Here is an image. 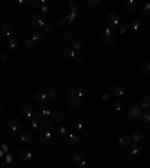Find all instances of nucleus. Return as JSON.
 Returning <instances> with one entry per match:
<instances>
[{
  "label": "nucleus",
  "mask_w": 150,
  "mask_h": 168,
  "mask_svg": "<svg viewBox=\"0 0 150 168\" xmlns=\"http://www.w3.org/2000/svg\"><path fill=\"white\" fill-rule=\"evenodd\" d=\"M68 134H69V128H68L65 123H60L59 126L56 128V135H57V137H65Z\"/></svg>",
  "instance_id": "nucleus-13"
},
{
  "label": "nucleus",
  "mask_w": 150,
  "mask_h": 168,
  "mask_svg": "<svg viewBox=\"0 0 150 168\" xmlns=\"http://www.w3.org/2000/svg\"><path fill=\"white\" fill-rule=\"evenodd\" d=\"M65 93H66L68 96H71V98L77 96V87H75V84H68L66 87H65Z\"/></svg>",
  "instance_id": "nucleus-20"
},
{
  "label": "nucleus",
  "mask_w": 150,
  "mask_h": 168,
  "mask_svg": "<svg viewBox=\"0 0 150 168\" xmlns=\"http://www.w3.org/2000/svg\"><path fill=\"white\" fill-rule=\"evenodd\" d=\"M62 38L65 39V41H72V35H71L68 30H65L63 33H62Z\"/></svg>",
  "instance_id": "nucleus-38"
},
{
  "label": "nucleus",
  "mask_w": 150,
  "mask_h": 168,
  "mask_svg": "<svg viewBox=\"0 0 150 168\" xmlns=\"http://www.w3.org/2000/svg\"><path fill=\"white\" fill-rule=\"evenodd\" d=\"M81 48H82L81 36H75V38H72V50L78 51V50H81Z\"/></svg>",
  "instance_id": "nucleus-22"
},
{
  "label": "nucleus",
  "mask_w": 150,
  "mask_h": 168,
  "mask_svg": "<svg viewBox=\"0 0 150 168\" xmlns=\"http://www.w3.org/2000/svg\"><path fill=\"white\" fill-rule=\"evenodd\" d=\"M44 29H45V35H52V33H54V30H56L54 24H51V23H45Z\"/></svg>",
  "instance_id": "nucleus-30"
},
{
  "label": "nucleus",
  "mask_w": 150,
  "mask_h": 168,
  "mask_svg": "<svg viewBox=\"0 0 150 168\" xmlns=\"http://www.w3.org/2000/svg\"><path fill=\"white\" fill-rule=\"evenodd\" d=\"M51 119L54 120V122H57V123H65L66 116H65L63 111H60V110H54V111L51 113Z\"/></svg>",
  "instance_id": "nucleus-9"
},
{
  "label": "nucleus",
  "mask_w": 150,
  "mask_h": 168,
  "mask_svg": "<svg viewBox=\"0 0 150 168\" xmlns=\"http://www.w3.org/2000/svg\"><path fill=\"white\" fill-rule=\"evenodd\" d=\"M131 138L134 140V143H142L144 138H146V135H144V132H141V131H135Z\"/></svg>",
  "instance_id": "nucleus-18"
},
{
  "label": "nucleus",
  "mask_w": 150,
  "mask_h": 168,
  "mask_svg": "<svg viewBox=\"0 0 150 168\" xmlns=\"http://www.w3.org/2000/svg\"><path fill=\"white\" fill-rule=\"evenodd\" d=\"M72 129L75 132H80L81 129H84V123H82L81 119H75L74 122H72Z\"/></svg>",
  "instance_id": "nucleus-23"
},
{
  "label": "nucleus",
  "mask_w": 150,
  "mask_h": 168,
  "mask_svg": "<svg viewBox=\"0 0 150 168\" xmlns=\"http://www.w3.org/2000/svg\"><path fill=\"white\" fill-rule=\"evenodd\" d=\"M30 24L35 27V30H38L39 27H44L45 21H44L42 14H41V12H35V14H32V17H30Z\"/></svg>",
  "instance_id": "nucleus-1"
},
{
  "label": "nucleus",
  "mask_w": 150,
  "mask_h": 168,
  "mask_svg": "<svg viewBox=\"0 0 150 168\" xmlns=\"http://www.w3.org/2000/svg\"><path fill=\"white\" fill-rule=\"evenodd\" d=\"M51 12V8L48 6V5H44L42 8H41V14H50Z\"/></svg>",
  "instance_id": "nucleus-39"
},
{
  "label": "nucleus",
  "mask_w": 150,
  "mask_h": 168,
  "mask_svg": "<svg viewBox=\"0 0 150 168\" xmlns=\"http://www.w3.org/2000/svg\"><path fill=\"white\" fill-rule=\"evenodd\" d=\"M8 59H9V56H8L6 53H3V54H2V57H0V60L3 62V63H8V62H9Z\"/></svg>",
  "instance_id": "nucleus-44"
},
{
  "label": "nucleus",
  "mask_w": 150,
  "mask_h": 168,
  "mask_svg": "<svg viewBox=\"0 0 150 168\" xmlns=\"http://www.w3.org/2000/svg\"><path fill=\"white\" fill-rule=\"evenodd\" d=\"M102 33H104V35H112V33H111V29H105Z\"/></svg>",
  "instance_id": "nucleus-48"
},
{
  "label": "nucleus",
  "mask_w": 150,
  "mask_h": 168,
  "mask_svg": "<svg viewBox=\"0 0 150 168\" xmlns=\"http://www.w3.org/2000/svg\"><path fill=\"white\" fill-rule=\"evenodd\" d=\"M33 155H35V156H39V155H41V150H33Z\"/></svg>",
  "instance_id": "nucleus-49"
},
{
  "label": "nucleus",
  "mask_w": 150,
  "mask_h": 168,
  "mask_svg": "<svg viewBox=\"0 0 150 168\" xmlns=\"http://www.w3.org/2000/svg\"><path fill=\"white\" fill-rule=\"evenodd\" d=\"M30 126H32V129L35 131V132H44L45 129V123L41 119H33L30 122Z\"/></svg>",
  "instance_id": "nucleus-7"
},
{
  "label": "nucleus",
  "mask_w": 150,
  "mask_h": 168,
  "mask_svg": "<svg viewBox=\"0 0 150 168\" xmlns=\"http://www.w3.org/2000/svg\"><path fill=\"white\" fill-rule=\"evenodd\" d=\"M87 5L89 6H98L99 5V0H87Z\"/></svg>",
  "instance_id": "nucleus-43"
},
{
  "label": "nucleus",
  "mask_w": 150,
  "mask_h": 168,
  "mask_svg": "<svg viewBox=\"0 0 150 168\" xmlns=\"http://www.w3.org/2000/svg\"><path fill=\"white\" fill-rule=\"evenodd\" d=\"M32 156H33V153L29 152L27 149H20V150H18V158L22 161H30Z\"/></svg>",
  "instance_id": "nucleus-15"
},
{
  "label": "nucleus",
  "mask_w": 150,
  "mask_h": 168,
  "mask_svg": "<svg viewBox=\"0 0 150 168\" xmlns=\"http://www.w3.org/2000/svg\"><path fill=\"white\" fill-rule=\"evenodd\" d=\"M63 54L66 56L68 59H75V51L72 50V48H63Z\"/></svg>",
  "instance_id": "nucleus-33"
},
{
  "label": "nucleus",
  "mask_w": 150,
  "mask_h": 168,
  "mask_svg": "<svg viewBox=\"0 0 150 168\" xmlns=\"http://www.w3.org/2000/svg\"><path fill=\"white\" fill-rule=\"evenodd\" d=\"M33 101L36 104H41V105H47L48 101H50V96H48V93H45V92H38V93H35Z\"/></svg>",
  "instance_id": "nucleus-3"
},
{
  "label": "nucleus",
  "mask_w": 150,
  "mask_h": 168,
  "mask_svg": "<svg viewBox=\"0 0 150 168\" xmlns=\"http://www.w3.org/2000/svg\"><path fill=\"white\" fill-rule=\"evenodd\" d=\"M128 116H129V119H132V120H138V119L142 117V108L138 107V105H132V107L128 110Z\"/></svg>",
  "instance_id": "nucleus-2"
},
{
  "label": "nucleus",
  "mask_w": 150,
  "mask_h": 168,
  "mask_svg": "<svg viewBox=\"0 0 150 168\" xmlns=\"http://www.w3.org/2000/svg\"><path fill=\"white\" fill-rule=\"evenodd\" d=\"M107 21H108V24H110L111 27L119 26V15H117L116 12H110V14L107 15Z\"/></svg>",
  "instance_id": "nucleus-14"
},
{
  "label": "nucleus",
  "mask_w": 150,
  "mask_h": 168,
  "mask_svg": "<svg viewBox=\"0 0 150 168\" xmlns=\"http://www.w3.org/2000/svg\"><path fill=\"white\" fill-rule=\"evenodd\" d=\"M141 12H142V15H146V17H149V15H150V3H149V2L142 5Z\"/></svg>",
  "instance_id": "nucleus-35"
},
{
  "label": "nucleus",
  "mask_w": 150,
  "mask_h": 168,
  "mask_svg": "<svg viewBox=\"0 0 150 168\" xmlns=\"http://www.w3.org/2000/svg\"><path fill=\"white\" fill-rule=\"evenodd\" d=\"M123 105H125V102H123V99H117L116 102H114V105H112V108H114L116 111H120V110L123 108Z\"/></svg>",
  "instance_id": "nucleus-34"
},
{
  "label": "nucleus",
  "mask_w": 150,
  "mask_h": 168,
  "mask_svg": "<svg viewBox=\"0 0 150 168\" xmlns=\"http://www.w3.org/2000/svg\"><path fill=\"white\" fill-rule=\"evenodd\" d=\"M52 138V132L51 129L50 131H44V132H41L39 134V141L42 143V144H47V143H50Z\"/></svg>",
  "instance_id": "nucleus-12"
},
{
  "label": "nucleus",
  "mask_w": 150,
  "mask_h": 168,
  "mask_svg": "<svg viewBox=\"0 0 150 168\" xmlns=\"http://www.w3.org/2000/svg\"><path fill=\"white\" fill-rule=\"evenodd\" d=\"M137 2L135 0H128L126 3H125V9H126V12H135L137 11Z\"/></svg>",
  "instance_id": "nucleus-21"
},
{
  "label": "nucleus",
  "mask_w": 150,
  "mask_h": 168,
  "mask_svg": "<svg viewBox=\"0 0 150 168\" xmlns=\"http://www.w3.org/2000/svg\"><path fill=\"white\" fill-rule=\"evenodd\" d=\"M48 96H50L52 101H56V102H62V96H60L59 90H57V89H54V87L48 92Z\"/></svg>",
  "instance_id": "nucleus-19"
},
{
  "label": "nucleus",
  "mask_w": 150,
  "mask_h": 168,
  "mask_svg": "<svg viewBox=\"0 0 150 168\" xmlns=\"http://www.w3.org/2000/svg\"><path fill=\"white\" fill-rule=\"evenodd\" d=\"M80 132H81V137H89V131L87 129H81Z\"/></svg>",
  "instance_id": "nucleus-46"
},
{
  "label": "nucleus",
  "mask_w": 150,
  "mask_h": 168,
  "mask_svg": "<svg viewBox=\"0 0 150 168\" xmlns=\"http://www.w3.org/2000/svg\"><path fill=\"white\" fill-rule=\"evenodd\" d=\"M108 98H110V95H108V93H105L104 96H102V99H104V101H107V99H108Z\"/></svg>",
  "instance_id": "nucleus-50"
},
{
  "label": "nucleus",
  "mask_w": 150,
  "mask_h": 168,
  "mask_svg": "<svg viewBox=\"0 0 150 168\" xmlns=\"http://www.w3.org/2000/svg\"><path fill=\"white\" fill-rule=\"evenodd\" d=\"M142 119H144L146 122H150V110H146V111L142 113Z\"/></svg>",
  "instance_id": "nucleus-41"
},
{
  "label": "nucleus",
  "mask_w": 150,
  "mask_h": 168,
  "mask_svg": "<svg viewBox=\"0 0 150 168\" xmlns=\"http://www.w3.org/2000/svg\"><path fill=\"white\" fill-rule=\"evenodd\" d=\"M112 92H114L116 96H123V95H125V87H123V84H116L114 89H112Z\"/></svg>",
  "instance_id": "nucleus-27"
},
{
  "label": "nucleus",
  "mask_w": 150,
  "mask_h": 168,
  "mask_svg": "<svg viewBox=\"0 0 150 168\" xmlns=\"http://www.w3.org/2000/svg\"><path fill=\"white\" fill-rule=\"evenodd\" d=\"M82 159H84V150H82V149H77L75 153L71 156L69 162H71V164H80Z\"/></svg>",
  "instance_id": "nucleus-8"
},
{
  "label": "nucleus",
  "mask_w": 150,
  "mask_h": 168,
  "mask_svg": "<svg viewBox=\"0 0 150 168\" xmlns=\"http://www.w3.org/2000/svg\"><path fill=\"white\" fill-rule=\"evenodd\" d=\"M80 138H81V135H78L77 132L75 134H68V143L69 144H77L80 141Z\"/></svg>",
  "instance_id": "nucleus-26"
},
{
  "label": "nucleus",
  "mask_w": 150,
  "mask_h": 168,
  "mask_svg": "<svg viewBox=\"0 0 150 168\" xmlns=\"http://www.w3.org/2000/svg\"><path fill=\"white\" fill-rule=\"evenodd\" d=\"M0 57H2V53H0Z\"/></svg>",
  "instance_id": "nucleus-52"
},
{
  "label": "nucleus",
  "mask_w": 150,
  "mask_h": 168,
  "mask_svg": "<svg viewBox=\"0 0 150 168\" xmlns=\"http://www.w3.org/2000/svg\"><path fill=\"white\" fill-rule=\"evenodd\" d=\"M2 33H3V36H8V38H12V33H14V29H12V26H3L2 27Z\"/></svg>",
  "instance_id": "nucleus-25"
},
{
  "label": "nucleus",
  "mask_w": 150,
  "mask_h": 168,
  "mask_svg": "<svg viewBox=\"0 0 150 168\" xmlns=\"http://www.w3.org/2000/svg\"><path fill=\"white\" fill-rule=\"evenodd\" d=\"M24 44H26V48H33V45H35V44H33V41H32V39H26V42H24Z\"/></svg>",
  "instance_id": "nucleus-42"
},
{
  "label": "nucleus",
  "mask_w": 150,
  "mask_h": 168,
  "mask_svg": "<svg viewBox=\"0 0 150 168\" xmlns=\"http://www.w3.org/2000/svg\"><path fill=\"white\" fill-rule=\"evenodd\" d=\"M140 27H141V21L140 20H132L131 24H129V29L131 30H138Z\"/></svg>",
  "instance_id": "nucleus-32"
},
{
  "label": "nucleus",
  "mask_w": 150,
  "mask_h": 168,
  "mask_svg": "<svg viewBox=\"0 0 150 168\" xmlns=\"http://www.w3.org/2000/svg\"><path fill=\"white\" fill-rule=\"evenodd\" d=\"M140 107L144 108V110H149L150 108V96H144V98H142Z\"/></svg>",
  "instance_id": "nucleus-31"
},
{
  "label": "nucleus",
  "mask_w": 150,
  "mask_h": 168,
  "mask_svg": "<svg viewBox=\"0 0 150 168\" xmlns=\"http://www.w3.org/2000/svg\"><path fill=\"white\" fill-rule=\"evenodd\" d=\"M125 32H126V27H122V29H120V33H122V35H125Z\"/></svg>",
  "instance_id": "nucleus-51"
},
{
  "label": "nucleus",
  "mask_w": 150,
  "mask_h": 168,
  "mask_svg": "<svg viewBox=\"0 0 150 168\" xmlns=\"http://www.w3.org/2000/svg\"><path fill=\"white\" fill-rule=\"evenodd\" d=\"M101 39H102V44L107 47H111L114 42H116V39H114V35H104L102 33V36H101Z\"/></svg>",
  "instance_id": "nucleus-16"
},
{
  "label": "nucleus",
  "mask_w": 150,
  "mask_h": 168,
  "mask_svg": "<svg viewBox=\"0 0 150 168\" xmlns=\"http://www.w3.org/2000/svg\"><path fill=\"white\" fill-rule=\"evenodd\" d=\"M78 168H89V165H87V162H84V161H81V162L78 164Z\"/></svg>",
  "instance_id": "nucleus-45"
},
{
  "label": "nucleus",
  "mask_w": 150,
  "mask_h": 168,
  "mask_svg": "<svg viewBox=\"0 0 150 168\" xmlns=\"http://www.w3.org/2000/svg\"><path fill=\"white\" fill-rule=\"evenodd\" d=\"M30 39L35 42V41H39V42H45L47 41V35L45 32H41V30H32L30 33Z\"/></svg>",
  "instance_id": "nucleus-5"
},
{
  "label": "nucleus",
  "mask_w": 150,
  "mask_h": 168,
  "mask_svg": "<svg viewBox=\"0 0 150 168\" xmlns=\"http://www.w3.org/2000/svg\"><path fill=\"white\" fill-rule=\"evenodd\" d=\"M9 129L14 131V132H21L24 129V126H22V122L21 120H18V119H12V120H9Z\"/></svg>",
  "instance_id": "nucleus-6"
},
{
  "label": "nucleus",
  "mask_w": 150,
  "mask_h": 168,
  "mask_svg": "<svg viewBox=\"0 0 150 168\" xmlns=\"http://www.w3.org/2000/svg\"><path fill=\"white\" fill-rule=\"evenodd\" d=\"M54 120L52 119H48V120H45V128H48V129H51L52 126H54Z\"/></svg>",
  "instance_id": "nucleus-40"
},
{
  "label": "nucleus",
  "mask_w": 150,
  "mask_h": 168,
  "mask_svg": "<svg viewBox=\"0 0 150 168\" xmlns=\"http://www.w3.org/2000/svg\"><path fill=\"white\" fill-rule=\"evenodd\" d=\"M50 116H51V111L47 110V108H42V110L39 111V117H38V119H41V120H48Z\"/></svg>",
  "instance_id": "nucleus-28"
},
{
  "label": "nucleus",
  "mask_w": 150,
  "mask_h": 168,
  "mask_svg": "<svg viewBox=\"0 0 150 168\" xmlns=\"http://www.w3.org/2000/svg\"><path fill=\"white\" fill-rule=\"evenodd\" d=\"M20 138H21L24 143H30V141L33 140V134H32V132H29V131L22 129L21 132H20Z\"/></svg>",
  "instance_id": "nucleus-17"
},
{
  "label": "nucleus",
  "mask_w": 150,
  "mask_h": 168,
  "mask_svg": "<svg viewBox=\"0 0 150 168\" xmlns=\"http://www.w3.org/2000/svg\"><path fill=\"white\" fill-rule=\"evenodd\" d=\"M18 45H20V42H18V39H15L14 36L8 39V47H9L11 50H17V48H18Z\"/></svg>",
  "instance_id": "nucleus-29"
},
{
  "label": "nucleus",
  "mask_w": 150,
  "mask_h": 168,
  "mask_svg": "<svg viewBox=\"0 0 150 168\" xmlns=\"http://www.w3.org/2000/svg\"><path fill=\"white\" fill-rule=\"evenodd\" d=\"M131 141H132V138L129 137V135H122V137L119 138V144L122 146V147H128V146L131 144Z\"/></svg>",
  "instance_id": "nucleus-24"
},
{
  "label": "nucleus",
  "mask_w": 150,
  "mask_h": 168,
  "mask_svg": "<svg viewBox=\"0 0 150 168\" xmlns=\"http://www.w3.org/2000/svg\"><path fill=\"white\" fill-rule=\"evenodd\" d=\"M20 110H21V114L24 116V117H27V119H32V117H33V114H35V110L30 107L29 104H22Z\"/></svg>",
  "instance_id": "nucleus-10"
},
{
  "label": "nucleus",
  "mask_w": 150,
  "mask_h": 168,
  "mask_svg": "<svg viewBox=\"0 0 150 168\" xmlns=\"http://www.w3.org/2000/svg\"><path fill=\"white\" fill-rule=\"evenodd\" d=\"M68 108L71 110V111H75V110H80L81 108V99H78L77 96H74V98H69L66 102Z\"/></svg>",
  "instance_id": "nucleus-4"
},
{
  "label": "nucleus",
  "mask_w": 150,
  "mask_h": 168,
  "mask_svg": "<svg viewBox=\"0 0 150 168\" xmlns=\"http://www.w3.org/2000/svg\"><path fill=\"white\" fill-rule=\"evenodd\" d=\"M74 62L77 63V65H81V63H82V59H81V57H75Z\"/></svg>",
  "instance_id": "nucleus-47"
},
{
  "label": "nucleus",
  "mask_w": 150,
  "mask_h": 168,
  "mask_svg": "<svg viewBox=\"0 0 150 168\" xmlns=\"http://www.w3.org/2000/svg\"><path fill=\"white\" fill-rule=\"evenodd\" d=\"M141 72L146 74V75H150V63H144V65H142Z\"/></svg>",
  "instance_id": "nucleus-37"
},
{
  "label": "nucleus",
  "mask_w": 150,
  "mask_h": 168,
  "mask_svg": "<svg viewBox=\"0 0 150 168\" xmlns=\"http://www.w3.org/2000/svg\"><path fill=\"white\" fill-rule=\"evenodd\" d=\"M128 153H129V156H140V153H141V147L138 143H134V144H129L128 146Z\"/></svg>",
  "instance_id": "nucleus-11"
},
{
  "label": "nucleus",
  "mask_w": 150,
  "mask_h": 168,
  "mask_svg": "<svg viewBox=\"0 0 150 168\" xmlns=\"http://www.w3.org/2000/svg\"><path fill=\"white\" fill-rule=\"evenodd\" d=\"M77 98H78V99L86 98V90H84L82 87H77Z\"/></svg>",
  "instance_id": "nucleus-36"
}]
</instances>
